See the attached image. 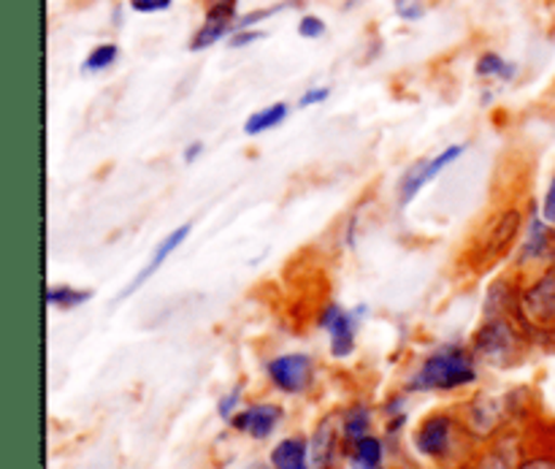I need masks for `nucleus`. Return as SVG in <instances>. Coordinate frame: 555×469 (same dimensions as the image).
I'll return each instance as SVG.
<instances>
[{
  "label": "nucleus",
  "instance_id": "1",
  "mask_svg": "<svg viewBox=\"0 0 555 469\" xmlns=\"http://www.w3.org/2000/svg\"><path fill=\"white\" fill-rule=\"evenodd\" d=\"M477 356L475 351L464 345H442L426 356V362L417 367L410 378L406 389L415 394H428V391H459L466 385L477 383Z\"/></svg>",
  "mask_w": 555,
  "mask_h": 469
},
{
  "label": "nucleus",
  "instance_id": "2",
  "mask_svg": "<svg viewBox=\"0 0 555 469\" xmlns=\"http://www.w3.org/2000/svg\"><path fill=\"white\" fill-rule=\"evenodd\" d=\"M526 340L529 334L524 331V326L509 320L507 315H491L477 329L472 351H475L477 362H486L491 367H515L524 358Z\"/></svg>",
  "mask_w": 555,
  "mask_h": 469
},
{
  "label": "nucleus",
  "instance_id": "3",
  "mask_svg": "<svg viewBox=\"0 0 555 469\" xmlns=\"http://www.w3.org/2000/svg\"><path fill=\"white\" fill-rule=\"evenodd\" d=\"M515 318L534 340H555V266H547L534 282L518 291Z\"/></svg>",
  "mask_w": 555,
  "mask_h": 469
},
{
  "label": "nucleus",
  "instance_id": "4",
  "mask_svg": "<svg viewBox=\"0 0 555 469\" xmlns=\"http://www.w3.org/2000/svg\"><path fill=\"white\" fill-rule=\"evenodd\" d=\"M466 432L464 423L450 413H431L421 421V427L412 434V443L421 456L431 461H448L459 448V438Z\"/></svg>",
  "mask_w": 555,
  "mask_h": 469
},
{
  "label": "nucleus",
  "instance_id": "5",
  "mask_svg": "<svg viewBox=\"0 0 555 469\" xmlns=\"http://www.w3.org/2000/svg\"><path fill=\"white\" fill-rule=\"evenodd\" d=\"M520 231H524V212L518 206H509V210L499 212L486 228H482L480 239H477V264L488 266L493 261H502L504 255L513 250V244L518 242Z\"/></svg>",
  "mask_w": 555,
  "mask_h": 469
},
{
  "label": "nucleus",
  "instance_id": "6",
  "mask_svg": "<svg viewBox=\"0 0 555 469\" xmlns=\"http://www.w3.org/2000/svg\"><path fill=\"white\" fill-rule=\"evenodd\" d=\"M266 375L282 394H307L314 383V362L307 353H282L266 364Z\"/></svg>",
  "mask_w": 555,
  "mask_h": 469
},
{
  "label": "nucleus",
  "instance_id": "7",
  "mask_svg": "<svg viewBox=\"0 0 555 469\" xmlns=\"http://www.w3.org/2000/svg\"><path fill=\"white\" fill-rule=\"evenodd\" d=\"M461 155H464V144H450V147H444L442 152H437L434 157H426V161L415 163V166L404 174V179H401V185H399L401 206L410 204V201L415 199V195L421 193L428 182H431V179H437L439 174H442L450 163L459 161Z\"/></svg>",
  "mask_w": 555,
  "mask_h": 469
},
{
  "label": "nucleus",
  "instance_id": "8",
  "mask_svg": "<svg viewBox=\"0 0 555 469\" xmlns=\"http://www.w3.org/2000/svg\"><path fill=\"white\" fill-rule=\"evenodd\" d=\"M507 421V405L491 394H480L469 402L464 416V427L472 440H493Z\"/></svg>",
  "mask_w": 555,
  "mask_h": 469
},
{
  "label": "nucleus",
  "instance_id": "9",
  "mask_svg": "<svg viewBox=\"0 0 555 469\" xmlns=\"http://www.w3.org/2000/svg\"><path fill=\"white\" fill-rule=\"evenodd\" d=\"M363 309H350L339 307V304H328L320 315V326L328 331V340H331V356L334 358H347L352 356L356 351V340H358V315Z\"/></svg>",
  "mask_w": 555,
  "mask_h": 469
},
{
  "label": "nucleus",
  "instance_id": "10",
  "mask_svg": "<svg viewBox=\"0 0 555 469\" xmlns=\"http://www.w3.org/2000/svg\"><path fill=\"white\" fill-rule=\"evenodd\" d=\"M282 418H285V410H282L280 405L260 402V405H249L244 407V410H238L228 423H231L236 432L249 434L253 440H266L276 432Z\"/></svg>",
  "mask_w": 555,
  "mask_h": 469
},
{
  "label": "nucleus",
  "instance_id": "11",
  "mask_svg": "<svg viewBox=\"0 0 555 469\" xmlns=\"http://www.w3.org/2000/svg\"><path fill=\"white\" fill-rule=\"evenodd\" d=\"M345 456V445H341V423L336 418H325L320 421L318 432L309 440V456H312L314 469H334L336 456Z\"/></svg>",
  "mask_w": 555,
  "mask_h": 469
},
{
  "label": "nucleus",
  "instance_id": "12",
  "mask_svg": "<svg viewBox=\"0 0 555 469\" xmlns=\"http://www.w3.org/2000/svg\"><path fill=\"white\" fill-rule=\"evenodd\" d=\"M190 231H193V226H190V223H184V226L173 228V231L168 233V237L163 239L160 244H157V248H155V253H152V258L146 261V266H144V269H141L139 275H135V280H133V282H128V288H125V291H122V296H119V299L130 296V293H135V291H139L141 286H146V282L152 280V275H157V271H160V266L166 264V261L171 258V255L177 253V250L182 248L184 242H188Z\"/></svg>",
  "mask_w": 555,
  "mask_h": 469
},
{
  "label": "nucleus",
  "instance_id": "13",
  "mask_svg": "<svg viewBox=\"0 0 555 469\" xmlns=\"http://www.w3.org/2000/svg\"><path fill=\"white\" fill-rule=\"evenodd\" d=\"M520 255H524V261H547L555 255V228L542 215L531 217Z\"/></svg>",
  "mask_w": 555,
  "mask_h": 469
},
{
  "label": "nucleus",
  "instance_id": "14",
  "mask_svg": "<svg viewBox=\"0 0 555 469\" xmlns=\"http://www.w3.org/2000/svg\"><path fill=\"white\" fill-rule=\"evenodd\" d=\"M271 469H314L309 456V440L285 438L271 451Z\"/></svg>",
  "mask_w": 555,
  "mask_h": 469
},
{
  "label": "nucleus",
  "instance_id": "15",
  "mask_svg": "<svg viewBox=\"0 0 555 469\" xmlns=\"http://www.w3.org/2000/svg\"><path fill=\"white\" fill-rule=\"evenodd\" d=\"M345 459L350 469H383L385 443L377 434H366V438L358 440L345 451Z\"/></svg>",
  "mask_w": 555,
  "mask_h": 469
},
{
  "label": "nucleus",
  "instance_id": "16",
  "mask_svg": "<svg viewBox=\"0 0 555 469\" xmlns=\"http://www.w3.org/2000/svg\"><path fill=\"white\" fill-rule=\"evenodd\" d=\"M366 434H372V410L366 405L347 407V413L341 416V445H345V451Z\"/></svg>",
  "mask_w": 555,
  "mask_h": 469
},
{
  "label": "nucleus",
  "instance_id": "17",
  "mask_svg": "<svg viewBox=\"0 0 555 469\" xmlns=\"http://www.w3.org/2000/svg\"><path fill=\"white\" fill-rule=\"evenodd\" d=\"M287 114H291V106H287L285 101L271 103V106H266V109H260V112L249 114L247 123H244V134L260 136V134H266V130H274L276 125L285 123Z\"/></svg>",
  "mask_w": 555,
  "mask_h": 469
},
{
  "label": "nucleus",
  "instance_id": "18",
  "mask_svg": "<svg viewBox=\"0 0 555 469\" xmlns=\"http://www.w3.org/2000/svg\"><path fill=\"white\" fill-rule=\"evenodd\" d=\"M92 293L90 291H79L74 286H52L47 291V304L49 307H57V309H74L81 307L85 302H90Z\"/></svg>",
  "mask_w": 555,
  "mask_h": 469
},
{
  "label": "nucleus",
  "instance_id": "19",
  "mask_svg": "<svg viewBox=\"0 0 555 469\" xmlns=\"http://www.w3.org/2000/svg\"><path fill=\"white\" fill-rule=\"evenodd\" d=\"M477 76L482 79H513L515 76V65L507 63L502 54L496 52H486L480 60H477Z\"/></svg>",
  "mask_w": 555,
  "mask_h": 469
},
{
  "label": "nucleus",
  "instance_id": "20",
  "mask_svg": "<svg viewBox=\"0 0 555 469\" xmlns=\"http://www.w3.org/2000/svg\"><path fill=\"white\" fill-rule=\"evenodd\" d=\"M117 58H119L117 43H98V47L85 58L81 71H85V74H101V71L112 68V65L117 63Z\"/></svg>",
  "mask_w": 555,
  "mask_h": 469
},
{
  "label": "nucleus",
  "instance_id": "21",
  "mask_svg": "<svg viewBox=\"0 0 555 469\" xmlns=\"http://www.w3.org/2000/svg\"><path fill=\"white\" fill-rule=\"evenodd\" d=\"M513 454H509L507 448H502V445H493V448L482 451L480 456H475V461H472L466 469H515Z\"/></svg>",
  "mask_w": 555,
  "mask_h": 469
},
{
  "label": "nucleus",
  "instance_id": "22",
  "mask_svg": "<svg viewBox=\"0 0 555 469\" xmlns=\"http://www.w3.org/2000/svg\"><path fill=\"white\" fill-rule=\"evenodd\" d=\"M238 402H242V385H238V389H233L228 396H222L220 405H217V413H220L222 421H231V418L236 416Z\"/></svg>",
  "mask_w": 555,
  "mask_h": 469
},
{
  "label": "nucleus",
  "instance_id": "23",
  "mask_svg": "<svg viewBox=\"0 0 555 469\" xmlns=\"http://www.w3.org/2000/svg\"><path fill=\"white\" fill-rule=\"evenodd\" d=\"M298 33H301L304 38H320L325 36V22L320 20V16H301V22H298Z\"/></svg>",
  "mask_w": 555,
  "mask_h": 469
},
{
  "label": "nucleus",
  "instance_id": "24",
  "mask_svg": "<svg viewBox=\"0 0 555 469\" xmlns=\"http://www.w3.org/2000/svg\"><path fill=\"white\" fill-rule=\"evenodd\" d=\"M423 11L426 9H423L421 0H396V14H399L401 20L415 22V20H421Z\"/></svg>",
  "mask_w": 555,
  "mask_h": 469
},
{
  "label": "nucleus",
  "instance_id": "25",
  "mask_svg": "<svg viewBox=\"0 0 555 469\" xmlns=\"http://www.w3.org/2000/svg\"><path fill=\"white\" fill-rule=\"evenodd\" d=\"M173 0H130V9L135 14H157V11L171 9Z\"/></svg>",
  "mask_w": 555,
  "mask_h": 469
},
{
  "label": "nucleus",
  "instance_id": "26",
  "mask_svg": "<svg viewBox=\"0 0 555 469\" xmlns=\"http://www.w3.org/2000/svg\"><path fill=\"white\" fill-rule=\"evenodd\" d=\"M540 215L545 217V220L555 228V174H553L551 185H547V190H545V199H542V212H540Z\"/></svg>",
  "mask_w": 555,
  "mask_h": 469
},
{
  "label": "nucleus",
  "instance_id": "27",
  "mask_svg": "<svg viewBox=\"0 0 555 469\" xmlns=\"http://www.w3.org/2000/svg\"><path fill=\"white\" fill-rule=\"evenodd\" d=\"M515 469H555V456L553 454L529 456V459L518 461V467Z\"/></svg>",
  "mask_w": 555,
  "mask_h": 469
},
{
  "label": "nucleus",
  "instance_id": "28",
  "mask_svg": "<svg viewBox=\"0 0 555 469\" xmlns=\"http://www.w3.org/2000/svg\"><path fill=\"white\" fill-rule=\"evenodd\" d=\"M328 96H331L328 87H312V90L304 92L301 101H298V106H301V109H307V106H318V103H325V101H328Z\"/></svg>",
  "mask_w": 555,
  "mask_h": 469
},
{
  "label": "nucleus",
  "instance_id": "29",
  "mask_svg": "<svg viewBox=\"0 0 555 469\" xmlns=\"http://www.w3.org/2000/svg\"><path fill=\"white\" fill-rule=\"evenodd\" d=\"M258 38H263V33H258V30H236V36L231 38V47H247V43L258 41Z\"/></svg>",
  "mask_w": 555,
  "mask_h": 469
},
{
  "label": "nucleus",
  "instance_id": "30",
  "mask_svg": "<svg viewBox=\"0 0 555 469\" xmlns=\"http://www.w3.org/2000/svg\"><path fill=\"white\" fill-rule=\"evenodd\" d=\"M201 152H204V144H201V141L190 144L188 150H184V163H193L195 157H201Z\"/></svg>",
  "mask_w": 555,
  "mask_h": 469
}]
</instances>
